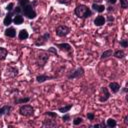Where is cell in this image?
Returning a JSON list of instances; mask_svg holds the SVG:
<instances>
[{"instance_id":"6da1fadb","label":"cell","mask_w":128,"mask_h":128,"mask_svg":"<svg viewBox=\"0 0 128 128\" xmlns=\"http://www.w3.org/2000/svg\"><path fill=\"white\" fill-rule=\"evenodd\" d=\"M18 5L21 7L22 14L26 16L28 19H34L37 15L34 5L30 2V0H18Z\"/></svg>"},{"instance_id":"7a4b0ae2","label":"cell","mask_w":128,"mask_h":128,"mask_svg":"<svg viewBox=\"0 0 128 128\" xmlns=\"http://www.w3.org/2000/svg\"><path fill=\"white\" fill-rule=\"evenodd\" d=\"M74 13L75 15L78 17V18H81V19H86V18H89L92 16V11L91 9L84 5V4H79L76 6L75 10H74Z\"/></svg>"},{"instance_id":"3957f363","label":"cell","mask_w":128,"mask_h":128,"mask_svg":"<svg viewBox=\"0 0 128 128\" xmlns=\"http://www.w3.org/2000/svg\"><path fill=\"white\" fill-rule=\"evenodd\" d=\"M50 57V52L45 51V50H41L38 52L37 56H36V64L38 67H44L45 64L47 63V61L49 60Z\"/></svg>"},{"instance_id":"277c9868","label":"cell","mask_w":128,"mask_h":128,"mask_svg":"<svg viewBox=\"0 0 128 128\" xmlns=\"http://www.w3.org/2000/svg\"><path fill=\"white\" fill-rule=\"evenodd\" d=\"M19 114L24 116V117H30L34 114V108L29 105V104H24V105H21L20 108H19Z\"/></svg>"},{"instance_id":"5b68a950","label":"cell","mask_w":128,"mask_h":128,"mask_svg":"<svg viewBox=\"0 0 128 128\" xmlns=\"http://www.w3.org/2000/svg\"><path fill=\"white\" fill-rule=\"evenodd\" d=\"M56 35L59 37H65L70 33V28L66 25H59L56 27Z\"/></svg>"},{"instance_id":"8992f818","label":"cell","mask_w":128,"mask_h":128,"mask_svg":"<svg viewBox=\"0 0 128 128\" xmlns=\"http://www.w3.org/2000/svg\"><path fill=\"white\" fill-rule=\"evenodd\" d=\"M55 46H56V48H58L59 50L65 52V53H68L70 56L73 54L72 46H71L69 43H55Z\"/></svg>"},{"instance_id":"52a82bcc","label":"cell","mask_w":128,"mask_h":128,"mask_svg":"<svg viewBox=\"0 0 128 128\" xmlns=\"http://www.w3.org/2000/svg\"><path fill=\"white\" fill-rule=\"evenodd\" d=\"M19 73V70L17 67L15 66H7L6 69H5V76L8 77V78H15Z\"/></svg>"},{"instance_id":"ba28073f","label":"cell","mask_w":128,"mask_h":128,"mask_svg":"<svg viewBox=\"0 0 128 128\" xmlns=\"http://www.w3.org/2000/svg\"><path fill=\"white\" fill-rule=\"evenodd\" d=\"M50 33L49 32H46V33H44L43 35H41L36 41H35V45L36 46H43V45H45L46 44V42L50 39Z\"/></svg>"},{"instance_id":"9c48e42d","label":"cell","mask_w":128,"mask_h":128,"mask_svg":"<svg viewBox=\"0 0 128 128\" xmlns=\"http://www.w3.org/2000/svg\"><path fill=\"white\" fill-rule=\"evenodd\" d=\"M84 75V69L82 67H78L77 69L73 70L70 74H68V79H76V78H80Z\"/></svg>"},{"instance_id":"30bf717a","label":"cell","mask_w":128,"mask_h":128,"mask_svg":"<svg viewBox=\"0 0 128 128\" xmlns=\"http://www.w3.org/2000/svg\"><path fill=\"white\" fill-rule=\"evenodd\" d=\"M109 98H110V92H109L108 88L102 87L100 90V94H99V101L103 103V102H106Z\"/></svg>"},{"instance_id":"8fae6325","label":"cell","mask_w":128,"mask_h":128,"mask_svg":"<svg viewBox=\"0 0 128 128\" xmlns=\"http://www.w3.org/2000/svg\"><path fill=\"white\" fill-rule=\"evenodd\" d=\"M55 76H49V75H45V74H40V75H37L36 76V81L38 83H43L47 80H50V79H54Z\"/></svg>"},{"instance_id":"7c38bea8","label":"cell","mask_w":128,"mask_h":128,"mask_svg":"<svg viewBox=\"0 0 128 128\" xmlns=\"http://www.w3.org/2000/svg\"><path fill=\"white\" fill-rule=\"evenodd\" d=\"M14 16V13H13V11H11V12H8L7 14H6V16H5V18H4V20H3V24L5 25V26H9L12 22H13V17Z\"/></svg>"},{"instance_id":"4fadbf2b","label":"cell","mask_w":128,"mask_h":128,"mask_svg":"<svg viewBox=\"0 0 128 128\" xmlns=\"http://www.w3.org/2000/svg\"><path fill=\"white\" fill-rule=\"evenodd\" d=\"M42 126L43 127H48V128H50V127H56L57 126V122L55 120H53L52 118H48V119H45L43 121Z\"/></svg>"},{"instance_id":"5bb4252c","label":"cell","mask_w":128,"mask_h":128,"mask_svg":"<svg viewBox=\"0 0 128 128\" xmlns=\"http://www.w3.org/2000/svg\"><path fill=\"white\" fill-rule=\"evenodd\" d=\"M108 88L110 89V91L112 93H117L120 90V84L117 83V82H110Z\"/></svg>"},{"instance_id":"9a60e30c","label":"cell","mask_w":128,"mask_h":128,"mask_svg":"<svg viewBox=\"0 0 128 128\" xmlns=\"http://www.w3.org/2000/svg\"><path fill=\"white\" fill-rule=\"evenodd\" d=\"M4 34L6 37H9V38H14L16 36V30L13 28V27H8L5 31H4Z\"/></svg>"},{"instance_id":"2e32d148","label":"cell","mask_w":128,"mask_h":128,"mask_svg":"<svg viewBox=\"0 0 128 128\" xmlns=\"http://www.w3.org/2000/svg\"><path fill=\"white\" fill-rule=\"evenodd\" d=\"M92 9H93L94 11L98 12V13H102V12H104V10L106 9V7H105L104 5H102V4L93 3V4H92Z\"/></svg>"},{"instance_id":"e0dca14e","label":"cell","mask_w":128,"mask_h":128,"mask_svg":"<svg viewBox=\"0 0 128 128\" xmlns=\"http://www.w3.org/2000/svg\"><path fill=\"white\" fill-rule=\"evenodd\" d=\"M105 22H106V20H105L104 16H102V15H99V16H97V17L94 19V24H95L96 26H98V27L104 25Z\"/></svg>"},{"instance_id":"ac0fdd59","label":"cell","mask_w":128,"mask_h":128,"mask_svg":"<svg viewBox=\"0 0 128 128\" xmlns=\"http://www.w3.org/2000/svg\"><path fill=\"white\" fill-rule=\"evenodd\" d=\"M11 109H12V107H11L10 105H4V106L0 107V116L9 114L10 111H11Z\"/></svg>"},{"instance_id":"d6986e66","label":"cell","mask_w":128,"mask_h":128,"mask_svg":"<svg viewBox=\"0 0 128 128\" xmlns=\"http://www.w3.org/2000/svg\"><path fill=\"white\" fill-rule=\"evenodd\" d=\"M24 21V18L22 16V14H16L14 15V18H13V23L16 24V25H20L22 24Z\"/></svg>"},{"instance_id":"ffe728a7","label":"cell","mask_w":128,"mask_h":128,"mask_svg":"<svg viewBox=\"0 0 128 128\" xmlns=\"http://www.w3.org/2000/svg\"><path fill=\"white\" fill-rule=\"evenodd\" d=\"M28 37H29V34H28V32H27L26 29H22V30L19 31L18 38H19L20 40H25V39H27Z\"/></svg>"},{"instance_id":"44dd1931","label":"cell","mask_w":128,"mask_h":128,"mask_svg":"<svg viewBox=\"0 0 128 128\" xmlns=\"http://www.w3.org/2000/svg\"><path fill=\"white\" fill-rule=\"evenodd\" d=\"M30 101V97H23V98H16L14 100L15 104H25Z\"/></svg>"},{"instance_id":"7402d4cb","label":"cell","mask_w":128,"mask_h":128,"mask_svg":"<svg viewBox=\"0 0 128 128\" xmlns=\"http://www.w3.org/2000/svg\"><path fill=\"white\" fill-rule=\"evenodd\" d=\"M7 55H8V51H7V49L4 48V47H0V61L5 60L6 57H7Z\"/></svg>"},{"instance_id":"603a6c76","label":"cell","mask_w":128,"mask_h":128,"mask_svg":"<svg viewBox=\"0 0 128 128\" xmlns=\"http://www.w3.org/2000/svg\"><path fill=\"white\" fill-rule=\"evenodd\" d=\"M112 55H113V51H112L111 49H108V50L104 51V52L101 54L100 58H101L102 60H104V59H107V58H109V57H110V56H112Z\"/></svg>"},{"instance_id":"cb8c5ba5","label":"cell","mask_w":128,"mask_h":128,"mask_svg":"<svg viewBox=\"0 0 128 128\" xmlns=\"http://www.w3.org/2000/svg\"><path fill=\"white\" fill-rule=\"evenodd\" d=\"M113 56H114L115 58L122 59V58H124V56H125V52H124V50H116V51L113 52Z\"/></svg>"},{"instance_id":"d4e9b609","label":"cell","mask_w":128,"mask_h":128,"mask_svg":"<svg viewBox=\"0 0 128 128\" xmlns=\"http://www.w3.org/2000/svg\"><path fill=\"white\" fill-rule=\"evenodd\" d=\"M71 108H72V104H68V105H64V106H62V107H59V108H58V111L64 114V113L69 112V110H70Z\"/></svg>"},{"instance_id":"484cf974","label":"cell","mask_w":128,"mask_h":128,"mask_svg":"<svg viewBox=\"0 0 128 128\" xmlns=\"http://www.w3.org/2000/svg\"><path fill=\"white\" fill-rule=\"evenodd\" d=\"M106 126L107 127H110V128H113V127H115L116 125H117V122H116V120L115 119H113V118H109V119H107V121H106Z\"/></svg>"},{"instance_id":"4316f807","label":"cell","mask_w":128,"mask_h":128,"mask_svg":"<svg viewBox=\"0 0 128 128\" xmlns=\"http://www.w3.org/2000/svg\"><path fill=\"white\" fill-rule=\"evenodd\" d=\"M45 115L48 116V117H51V118H57V117H58V114L55 113V112H52V111H47V112H45Z\"/></svg>"},{"instance_id":"83f0119b","label":"cell","mask_w":128,"mask_h":128,"mask_svg":"<svg viewBox=\"0 0 128 128\" xmlns=\"http://www.w3.org/2000/svg\"><path fill=\"white\" fill-rule=\"evenodd\" d=\"M82 122H83V119H82L81 117H76V118L73 120V124H74L75 126H77V125H80Z\"/></svg>"},{"instance_id":"f1b7e54d","label":"cell","mask_w":128,"mask_h":128,"mask_svg":"<svg viewBox=\"0 0 128 128\" xmlns=\"http://www.w3.org/2000/svg\"><path fill=\"white\" fill-rule=\"evenodd\" d=\"M120 7L122 9H126L128 7V0H120Z\"/></svg>"},{"instance_id":"f546056e","label":"cell","mask_w":128,"mask_h":128,"mask_svg":"<svg viewBox=\"0 0 128 128\" xmlns=\"http://www.w3.org/2000/svg\"><path fill=\"white\" fill-rule=\"evenodd\" d=\"M70 119H71L70 114H69L68 112H67V113H64V115H63V117H62V121H63V122H68Z\"/></svg>"},{"instance_id":"4dcf8cb0","label":"cell","mask_w":128,"mask_h":128,"mask_svg":"<svg viewBox=\"0 0 128 128\" xmlns=\"http://www.w3.org/2000/svg\"><path fill=\"white\" fill-rule=\"evenodd\" d=\"M120 46L123 48H127L128 47V40L127 39H122L120 40Z\"/></svg>"},{"instance_id":"1f68e13d","label":"cell","mask_w":128,"mask_h":128,"mask_svg":"<svg viewBox=\"0 0 128 128\" xmlns=\"http://www.w3.org/2000/svg\"><path fill=\"white\" fill-rule=\"evenodd\" d=\"M86 116H87L88 120H90V121H93V120L95 119V114H94L93 112H88Z\"/></svg>"},{"instance_id":"d6a6232c","label":"cell","mask_w":128,"mask_h":128,"mask_svg":"<svg viewBox=\"0 0 128 128\" xmlns=\"http://www.w3.org/2000/svg\"><path fill=\"white\" fill-rule=\"evenodd\" d=\"M13 9H14V3H13V2H11V3H9V4L7 5L6 10H7L8 12H11V11H13Z\"/></svg>"},{"instance_id":"836d02e7","label":"cell","mask_w":128,"mask_h":128,"mask_svg":"<svg viewBox=\"0 0 128 128\" xmlns=\"http://www.w3.org/2000/svg\"><path fill=\"white\" fill-rule=\"evenodd\" d=\"M71 1H72V0H58V2H59V3L64 4V5H70Z\"/></svg>"},{"instance_id":"e575fe53","label":"cell","mask_w":128,"mask_h":128,"mask_svg":"<svg viewBox=\"0 0 128 128\" xmlns=\"http://www.w3.org/2000/svg\"><path fill=\"white\" fill-rule=\"evenodd\" d=\"M47 51H48V52H50V53H53V54H54V55H56V56L58 55V54H57V51H56V48H54V47H50Z\"/></svg>"},{"instance_id":"d590c367","label":"cell","mask_w":128,"mask_h":128,"mask_svg":"<svg viewBox=\"0 0 128 128\" xmlns=\"http://www.w3.org/2000/svg\"><path fill=\"white\" fill-rule=\"evenodd\" d=\"M93 127H94V128H100V127H103V128H104V127H106V124H105L104 122H102V123H100V124H94Z\"/></svg>"},{"instance_id":"8d00e7d4","label":"cell","mask_w":128,"mask_h":128,"mask_svg":"<svg viewBox=\"0 0 128 128\" xmlns=\"http://www.w3.org/2000/svg\"><path fill=\"white\" fill-rule=\"evenodd\" d=\"M105 20H107L109 23H113V22H114V17L111 16V15H108L107 18H105Z\"/></svg>"},{"instance_id":"74e56055","label":"cell","mask_w":128,"mask_h":128,"mask_svg":"<svg viewBox=\"0 0 128 128\" xmlns=\"http://www.w3.org/2000/svg\"><path fill=\"white\" fill-rule=\"evenodd\" d=\"M107 2H108L110 5H114V4H116L117 0H107Z\"/></svg>"},{"instance_id":"f35d334b","label":"cell","mask_w":128,"mask_h":128,"mask_svg":"<svg viewBox=\"0 0 128 128\" xmlns=\"http://www.w3.org/2000/svg\"><path fill=\"white\" fill-rule=\"evenodd\" d=\"M107 11H108V12H113V11H114V8L112 7V5H110V6L107 7Z\"/></svg>"},{"instance_id":"ab89813d","label":"cell","mask_w":128,"mask_h":128,"mask_svg":"<svg viewBox=\"0 0 128 128\" xmlns=\"http://www.w3.org/2000/svg\"><path fill=\"white\" fill-rule=\"evenodd\" d=\"M127 119H128V116H125V117H124V123H125V124H128V120H127Z\"/></svg>"},{"instance_id":"60d3db41","label":"cell","mask_w":128,"mask_h":128,"mask_svg":"<svg viewBox=\"0 0 128 128\" xmlns=\"http://www.w3.org/2000/svg\"><path fill=\"white\" fill-rule=\"evenodd\" d=\"M0 14H1V11H0Z\"/></svg>"}]
</instances>
